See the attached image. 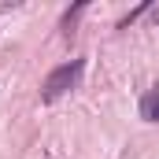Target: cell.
Returning a JSON list of instances; mask_svg holds the SVG:
<instances>
[{
	"instance_id": "1",
	"label": "cell",
	"mask_w": 159,
	"mask_h": 159,
	"mask_svg": "<svg viewBox=\"0 0 159 159\" xmlns=\"http://www.w3.org/2000/svg\"><path fill=\"white\" fill-rule=\"evenodd\" d=\"M81 78V59H70V63H63V67H56L48 78H44V89H41V96L44 100H59V96H67Z\"/></svg>"
},
{
	"instance_id": "2",
	"label": "cell",
	"mask_w": 159,
	"mask_h": 159,
	"mask_svg": "<svg viewBox=\"0 0 159 159\" xmlns=\"http://www.w3.org/2000/svg\"><path fill=\"white\" fill-rule=\"evenodd\" d=\"M141 119L159 122V89H152V93H144V96H141Z\"/></svg>"
}]
</instances>
